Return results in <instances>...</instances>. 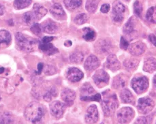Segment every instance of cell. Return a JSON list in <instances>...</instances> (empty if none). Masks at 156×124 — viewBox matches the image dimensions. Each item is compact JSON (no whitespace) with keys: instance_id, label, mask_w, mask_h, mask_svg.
I'll return each instance as SVG.
<instances>
[{"instance_id":"obj_1","label":"cell","mask_w":156,"mask_h":124,"mask_svg":"<svg viewBox=\"0 0 156 124\" xmlns=\"http://www.w3.org/2000/svg\"><path fill=\"white\" fill-rule=\"evenodd\" d=\"M15 37L17 47L22 51L31 52L34 51L37 47H39L40 43L37 40L31 38L25 34L16 33Z\"/></svg>"},{"instance_id":"obj_2","label":"cell","mask_w":156,"mask_h":124,"mask_svg":"<svg viewBox=\"0 0 156 124\" xmlns=\"http://www.w3.org/2000/svg\"><path fill=\"white\" fill-rule=\"evenodd\" d=\"M43 115H44V112H43L42 106L36 102H31L26 107L24 112V116L26 120L35 123L40 122Z\"/></svg>"},{"instance_id":"obj_3","label":"cell","mask_w":156,"mask_h":124,"mask_svg":"<svg viewBox=\"0 0 156 124\" xmlns=\"http://www.w3.org/2000/svg\"><path fill=\"white\" fill-rule=\"evenodd\" d=\"M102 107L104 114L106 117H110L113 115L119 106V102L117 96L115 94L107 95L104 97V99L101 104Z\"/></svg>"},{"instance_id":"obj_4","label":"cell","mask_w":156,"mask_h":124,"mask_svg":"<svg viewBox=\"0 0 156 124\" xmlns=\"http://www.w3.org/2000/svg\"><path fill=\"white\" fill-rule=\"evenodd\" d=\"M131 85L136 93L137 94H142L149 87V79H147V77L142 75H137L133 78Z\"/></svg>"},{"instance_id":"obj_5","label":"cell","mask_w":156,"mask_h":124,"mask_svg":"<svg viewBox=\"0 0 156 124\" xmlns=\"http://www.w3.org/2000/svg\"><path fill=\"white\" fill-rule=\"evenodd\" d=\"M126 12V7L121 2L116 0L112 4V19L115 23H120L124 19V13Z\"/></svg>"},{"instance_id":"obj_6","label":"cell","mask_w":156,"mask_h":124,"mask_svg":"<svg viewBox=\"0 0 156 124\" xmlns=\"http://www.w3.org/2000/svg\"><path fill=\"white\" fill-rule=\"evenodd\" d=\"M155 105V102L150 97H142L138 100L137 109L140 113L145 115L149 113L154 109Z\"/></svg>"},{"instance_id":"obj_7","label":"cell","mask_w":156,"mask_h":124,"mask_svg":"<svg viewBox=\"0 0 156 124\" xmlns=\"http://www.w3.org/2000/svg\"><path fill=\"white\" fill-rule=\"evenodd\" d=\"M118 122L121 123H128L135 116L134 111L130 107H123L119 109L117 114Z\"/></svg>"},{"instance_id":"obj_8","label":"cell","mask_w":156,"mask_h":124,"mask_svg":"<svg viewBox=\"0 0 156 124\" xmlns=\"http://www.w3.org/2000/svg\"><path fill=\"white\" fill-rule=\"evenodd\" d=\"M93 80L98 87L102 88L108 84L110 77L105 70L100 69L98 70L93 76Z\"/></svg>"},{"instance_id":"obj_9","label":"cell","mask_w":156,"mask_h":124,"mask_svg":"<svg viewBox=\"0 0 156 124\" xmlns=\"http://www.w3.org/2000/svg\"><path fill=\"white\" fill-rule=\"evenodd\" d=\"M137 25V19H136V17L132 16L123 26V31L124 34L128 37H133V38H134L138 32Z\"/></svg>"},{"instance_id":"obj_10","label":"cell","mask_w":156,"mask_h":124,"mask_svg":"<svg viewBox=\"0 0 156 124\" xmlns=\"http://www.w3.org/2000/svg\"><path fill=\"white\" fill-rule=\"evenodd\" d=\"M65 110L66 105L59 101H54L50 105L51 113L56 119L62 117Z\"/></svg>"},{"instance_id":"obj_11","label":"cell","mask_w":156,"mask_h":124,"mask_svg":"<svg viewBox=\"0 0 156 124\" xmlns=\"http://www.w3.org/2000/svg\"><path fill=\"white\" fill-rule=\"evenodd\" d=\"M99 119V114L97 106L95 105H92L87 110L85 117V121L87 123H95L98 122Z\"/></svg>"},{"instance_id":"obj_12","label":"cell","mask_w":156,"mask_h":124,"mask_svg":"<svg viewBox=\"0 0 156 124\" xmlns=\"http://www.w3.org/2000/svg\"><path fill=\"white\" fill-rule=\"evenodd\" d=\"M128 51L132 55L140 56L145 52L146 46L143 42L138 41L136 42L132 43L128 47Z\"/></svg>"},{"instance_id":"obj_13","label":"cell","mask_w":156,"mask_h":124,"mask_svg":"<svg viewBox=\"0 0 156 124\" xmlns=\"http://www.w3.org/2000/svg\"><path fill=\"white\" fill-rule=\"evenodd\" d=\"M83 73L81 70L76 68H71L68 69L66 74L67 79L72 83H76L80 81L83 78Z\"/></svg>"},{"instance_id":"obj_14","label":"cell","mask_w":156,"mask_h":124,"mask_svg":"<svg viewBox=\"0 0 156 124\" xmlns=\"http://www.w3.org/2000/svg\"><path fill=\"white\" fill-rule=\"evenodd\" d=\"M106 68L112 72H116L121 68L120 62L118 60L117 56L114 54H111L108 57L106 63Z\"/></svg>"},{"instance_id":"obj_15","label":"cell","mask_w":156,"mask_h":124,"mask_svg":"<svg viewBox=\"0 0 156 124\" xmlns=\"http://www.w3.org/2000/svg\"><path fill=\"white\" fill-rule=\"evenodd\" d=\"M62 99L64 101L65 103L68 106H71L73 105L74 101L76 98V94L70 89H64L61 94Z\"/></svg>"},{"instance_id":"obj_16","label":"cell","mask_w":156,"mask_h":124,"mask_svg":"<svg viewBox=\"0 0 156 124\" xmlns=\"http://www.w3.org/2000/svg\"><path fill=\"white\" fill-rule=\"evenodd\" d=\"M100 62L96 56L90 55L86 59L84 67L86 70L91 72L97 69L100 66Z\"/></svg>"},{"instance_id":"obj_17","label":"cell","mask_w":156,"mask_h":124,"mask_svg":"<svg viewBox=\"0 0 156 124\" xmlns=\"http://www.w3.org/2000/svg\"><path fill=\"white\" fill-rule=\"evenodd\" d=\"M50 12L53 14L55 18H56L57 19L63 20L65 19L66 17L65 11L63 10L62 6L59 4H55L51 8Z\"/></svg>"},{"instance_id":"obj_18","label":"cell","mask_w":156,"mask_h":124,"mask_svg":"<svg viewBox=\"0 0 156 124\" xmlns=\"http://www.w3.org/2000/svg\"><path fill=\"white\" fill-rule=\"evenodd\" d=\"M128 78L125 74H120L115 76L112 81V87L115 89H119L123 88L127 84Z\"/></svg>"},{"instance_id":"obj_19","label":"cell","mask_w":156,"mask_h":124,"mask_svg":"<svg viewBox=\"0 0 156 124\" xmlns=\"http://www.w3.org/2000/svg\"><path fill=\"white\" fill-rule=\"evenodd\" d=\"M42 30L45 33L54 34L58 31V25L51 20H47L41 26Z\"/></svg>"},{"instance_id":"obj_20","label":"cell","mask_w":156,"mask_h":124,"mask_svg":"<svg viewBox=\"0 0 156 124\" xmlns=\"http://www.w3.org/2000/svg\"><path fill=\"white\" fill-rule=\"evenodd\" d=\"M96 49L100 54L108 53L111 52L112 49V46L110 42L105 40H100L96 44Z\"/></svg>"},{"instance_id":"obj_21","label":"cell","mask_w":156,"mask_h":124,"mask_svg":"<svg viewBox=\"0 0 156 124\" xmlns=\"http://www.w3.org/2000/svg\"><path fill=\"white\" fill-rule=\"evenodd\" d=\"M120 98L121 102L125 104L134 105L135 102V97L132 92L128 89H124L120 93Z\"/></svg>"},{"instance_id":"obj_22","label":"cell","mask_w":156,"mask_h":124,"mask_svg":"<svg viewBox=\"0 0 156 124\" xmlns=\"http://www.w3.org/2000/svg\"><path fill=\"white\" fill-rule=\"evenodd\" d=\"M40 50H41L43 53L45 54L51 55L55 54L56 53H58V50L56 47H54L53 44H52L51 43H43L40 42L39 44V47Z\"/></svg>"},{"instance_id":"obj_23","label":"cell","mask_w":156,"mask_h":124,"mask_svg":"<svg viewBox=\"0 0 156 124\" xmlns=\"http://www.w3.org/2000/svg\"><path fill=\"white\" fill-rule=\"evenodd\" d=\"M143 70L148 73H152L156 70V59L148 57L145 59L143 65Z\"/></svg>"},{"instance_id":"obj_24","label":"cell","mask_w":156,"mask_h":124,"mask_svg":"<svg viewBox=\"0 0 156 124\" xmlns=\"http://www.w3.org/2000/svg\"><path fill=\"white\" fill-rule=\"evenodd\" d=\"M139 62V60L136 59L128 58L123 62V66L128 71L133 72L136 70Z\"/></svg>"},{"instance_id":"obj_25","label":"cell","mask_w":156,"mask_h":124,"mask_svg":"<svg viewBox=\"0 0 156 124\" xmlns=\"http://www.w3.org/2000/svg\"><path fill=\"white\" fill-rule=\"evenodd\" d=\"M34 13L36 20H40L47 14V10L42 5L36 4L34 5Z\"/></svg>"},{"instance_id":"obj_26","label":"cell","mask_w":156,"mask_h":124,"mask_svg":"<svg viewBox=\"0 0 156 124\" xmlns=\"http://www.w3.org/2000/svg\"><path fill=\"white\" fill-rule=\"evenodd\" d=\"M66 8L69 10H74L81 6L83 0H63Z\"/></svg>"},{"instance_id":"obj_27","label":"cell","mask_w":156,"mask_h":124,"mask_svg":"<svg viewBox=\"0 0 156 124\" xmlns=\"http://www.w3.org/2000/svg\"><path fill=\"white\" fill-rule=\"evenodd\" d=\"M11 42V35L6 30L0 31V47L2 45H8Z\"/></svg>"},{"instance_id":"obj_28","label":"cell","mask_w":156,"mask_h":124,"mask_svg":"<svg viewBox=\"0 0 156 124\" xmlns=\"http://www.w3.org/2000/svg\"><path fill=\"white\" fill-rule=\"evenodd\" d=\"M100 2V0H87L85 8L89 13H94L96 12L98 4Z\"/></svg>"},{"instance_id":"obj_29","label":"cell","mask_w":156,"mask_h":124,"mask_svg":"<svg viewBox=\"0 0 156 124\" xmlns=\"http://www.w3.org/2000/svg\"><path fill=\"white\" fill-rule=\"evenodd\" d=\"M83 37L86 41H93L96 37V34L92 29L89 27H85L83 30Z\"/></svg>"},{"instance_id":"obj_30","label":"cell","mask_w":156,"mask_h":124,"mask_svg":"<svg viewBox=\"0 0 156 124\" xmlns=\"http://www.w3.org/2000/svg\"><path fill=\"white\" fill-rule=\"evenodd\" d=\"M80 92H81V96L80 97H88L94 95L95 90L89 83H85L80 89Z\"/></svg>"},{"instance_id":"obj_31","label":"cell","mask_w":156,"mask_h":124,"mask_svg":"<svg viewBox=\"0 0 156 124\" xmlns=\"http://www.w3.org/2000/svg\"><path fill=\"white\" fill-rule=\"evenodd\" d=\"M83 59H84V55L81 53V52L79 51H76L72 53L70 56V60L72 63H76V64H79V63H82L83 61Z\"/></svg>"},{"instance_id":"obj_32","label":"cell","mask_w":156,"mask_h":124,"mask_svg":"<svg viewBox=\"0 0 156 124\" xmlns=\"http://www.w3.org/2000/svg\"><path fill=\"white\" fill-rule=\"evenodd\" d=\"M31 3V0H14V7L16 10H21L28 7Z\"/></svg>"},{"instance_id":"obj_33","label":"cell","mask_w":156,"mask_h":124,"mask_svg":"<svg viewBox=\"0 0 156 124\" xmlns=\"http://www.w3.org/2000/svg\"><path fill=\"white\" fill-rule=\"evenodd\" d=\"M23 21L27 25H32L34 23V22H35L36 19L34 12H27L23 14Z\"/></svg>"},{"instance_id":"obj_34","label":"cell","mask_w":156,"mask_h":124,"mask_svg":"<svg viewBox=\"0 0 156 124\" xmlns=\"http://www.w3.org/2000/svg\"><path fill=\"white\" fill-rule=\"evenodd\" d=\"M146 19L150 23H156V7H151L147 10Z\"/></svg>"},{"instance_id":"obj_35","label":"cell","mask_w":156,"mask_h":124,"mask_svg":"<svg viewBox=\"0 0 156 124\" xmlns=\"http://www.w3.org/2000/svg\"><path fill=\"white\" fill-rule=\"evenodd\" d=\"M13 122V117L10 112H5L0 114V123H12Z\"/></svg>"},{"instance_id":"obj_36","label":"cell","mask_w":156,"mask_h":124,"mask_svg":"<svg viewBox=\"0 0 156 124\" xmlns=\"http://www.w3.org/2000/svg\"><path fill=\"white\" fill-rule=\"evenodd\" d=\"M57 94H58V91H57V89L55 87H51L48 91L45 93V94L43 96V98L47 102H50L53 97H56Z\"/></svg>"},{"instance_id":"obj_37","label":"cell","mask_w":156,"mask_h":124,"mask_svg":"<svg viewBox=\"0 0 156 124\" xmlns=\"http://www.w3.org/2000/svg\"><path fill=\"white\" fill-rule=\"evenodd\" d=\"M88 19H89L88 16L85 13H82V14H78V15L75 16V18L74 19V22L75 24L80 25L87 22Z\"/></svg>"},{"instance_id":"obj_38","label":"cell","mask_w":156,"mask_h":124,"mask_svg":"<svg viewBox=\"0 0 156 124\" xmlns=\"http://www.w3.org/2000/svg\"><path fill=\"white\" fill-rule=\"evenodd\" d=\"M134 12L138 17L142 16L143 13V6L142 4H140V2L136 1L134 4Z\"/></svg>"},{"instance_id":"obj_39","label":"cell","mask_w":156,"mask_h":124,"mask_svg":"<svg viewBox=\"0 0 156 124\" xmlns=\"http://www.w3.org/2000/svg\"><path fill=\"white\" fill-rule=\"evenodd\" d=\"M101 95L100 94H96L88 97H80V100L83 101H96V102H100L101 101Z\"/></svg>"},{"instance_id":"obj_40","label":"cell","mask_w":156,"mask_h":124,"mask_svg":"<svg viewBox=\"0 0 156 124\" xmlns=\"http://www.w3.org/2000/svg\"><path fill=\"white\" fill-rule=\"evenodd\" d=\"M31 30L36 36L40 35V34H41L42 31V27L39 24H37V23H35V24H34V25H31Z\"/></svg>"},{"instance_id":"obj_41","label":"cell","mask_w":156,"mask_h":124,"mask_svg":"<svg viewBox=\"0 0 156 124\" xmlns=\"http://www.w3.org/2000/svg\"><path fill=\"white\" fill-rule=\"evenodd\" d=\"M151 117H138L137 120L136 121V123H149L151 122Z\"/></svg>"},{"instance_id":"obj_42","label":"cell","mask_w":156,"mask_h":124,"mask_svg":"<svg viewBox=\"0 0 156 124\" xmlns=\"http://www.w3.org/2000/svg\"><path fill=\"white\" fill-rule=\"evenodd\" d=\"M129 47V42L124 37H121V42H120V47L121 49L127 50Z\"/></svg>"},{"instance_id":"obj_43","label":"cell","mask_w":156,"mask_h":124,"mask_svg":"<svg viewBox=\"0 0 156 124\" xmlns=\"http://www.w3.org/2000/svg\"><path fill=\"white\" fill-rule=\"evenodd\" d=\"M56 73V70L52 66H47V69L45 70V73L48 75H52Z\"/></svg>"},{"instance_id":"obj_44","label":"cell","mask_w":156,"mask_h":124,"mask_svg":"<svg viewBox=\"0 0 156 124\" xmlns=\"http://www.w3.org/2000/svg\"><path fill=\"white\" fill-rule=\"evenodd\" d=\"M110 8H111V6H110L108 4H105L102 5L100 10L102 13H107L109 11Z\"/></svg>"},{"instance_id":"obj_45","label":"cell","mask_w":156,"mask_h":124,"mask_svg":"<svg viewBox=\"0 0 156 124\" xmlns=\"http://www.w3.org/2000/svg\"><path fill=\"white\" fill-rule=\"evenodd\" d=\"M149 41L151 42V44L153 45H154L155 47H156V36L154 34H150L149 36Z\"/></svg>"},{"instance_id":"obj_46","label":"cell","mask_w":156,"mask_h":124,"mask_svg":"<svg viewBox=\"0 0 156 124\" xmlns=\"http://www.w3.org/2000/svg\"><path fill=\"white\" fill-rule=\"evenodd\" d=\"M53 40V37L45 36V37H43V39L42 40V42H43V43H48V42H51Z\"/></svg>"},{"instance_id":"obj_47","label":"cell","mask_w":156,"mask_h":124,"mask_svg":"<svg viewBox=\"0 0 156 124\" xmlns=\"http://www.w3.org/2000/svg\"><path fill=\"white\" fill-rule=\"evenodd\" d=\"M5 12V8L4 5L0 4V15H3Z\"/></svg>"},{"instance_id":"obj_48","label":"cell","mask_w":156,"mask_h":124,"mask_svg":"<svg viewBox=\"0 0 156 124\" xmlns=\"http://www.w3.org/2000/svg\"><path fill=\"white\" fill-rule=\"evenodd\" d=\"M44 69V65L42 63H39L38 66H37V70H38V73H40L42 72V70Z\"/></svg>"},{"instance_id":"obj_49","label":"cell","mask_w":156,"mask_h":124,"mask_svg":"<svg viewBox=\"0 0 156 124\" xmlns=\"http://www.w3.org/2000/svg\"><path fill=\"white\" fill-rule=\"evenodd\" d=\"M153 85H154V87L155 89H156V74L154 77V80H153Z\"/></svg>"},{"instance_id":"obj_50","label":"cell","mask_w":156,"mask_h":124,"mask_svg":"<svg viewBox=\"0 0 156 124\" xmlns=\"http://www.w3.org/2000/svg\"><path fill=\"white\" fill-rule=\"evenodd\" d=\"M4 68H0V74H2L4 72Z\"/></svg>"},{"instance_id":"obj_51","label":"cell","mask_w":156,"mask_h":124,"mask_svg":"<svg viewBox=\"0 0 156 124\" xmlns=\"http://www.w3.org/2000/svg\"><path fill=\"white\" fill-rule=\"evenodd\" d=\"M126 1H129V0H126Z\"/></svg>"},{"instance_id":"obj_52","label":"cell","mask_w":156,"mask_h":124,"mask_svg":"<svg viewBox=\"0 0 156 124\" xmlns=\"http://www.w3.org/2000/svg\"><path fill=\"white\" fill-rule=\"evenodd\" d=\"M0 100H1V97H0Z\"/></svg>"}]
</instances>
